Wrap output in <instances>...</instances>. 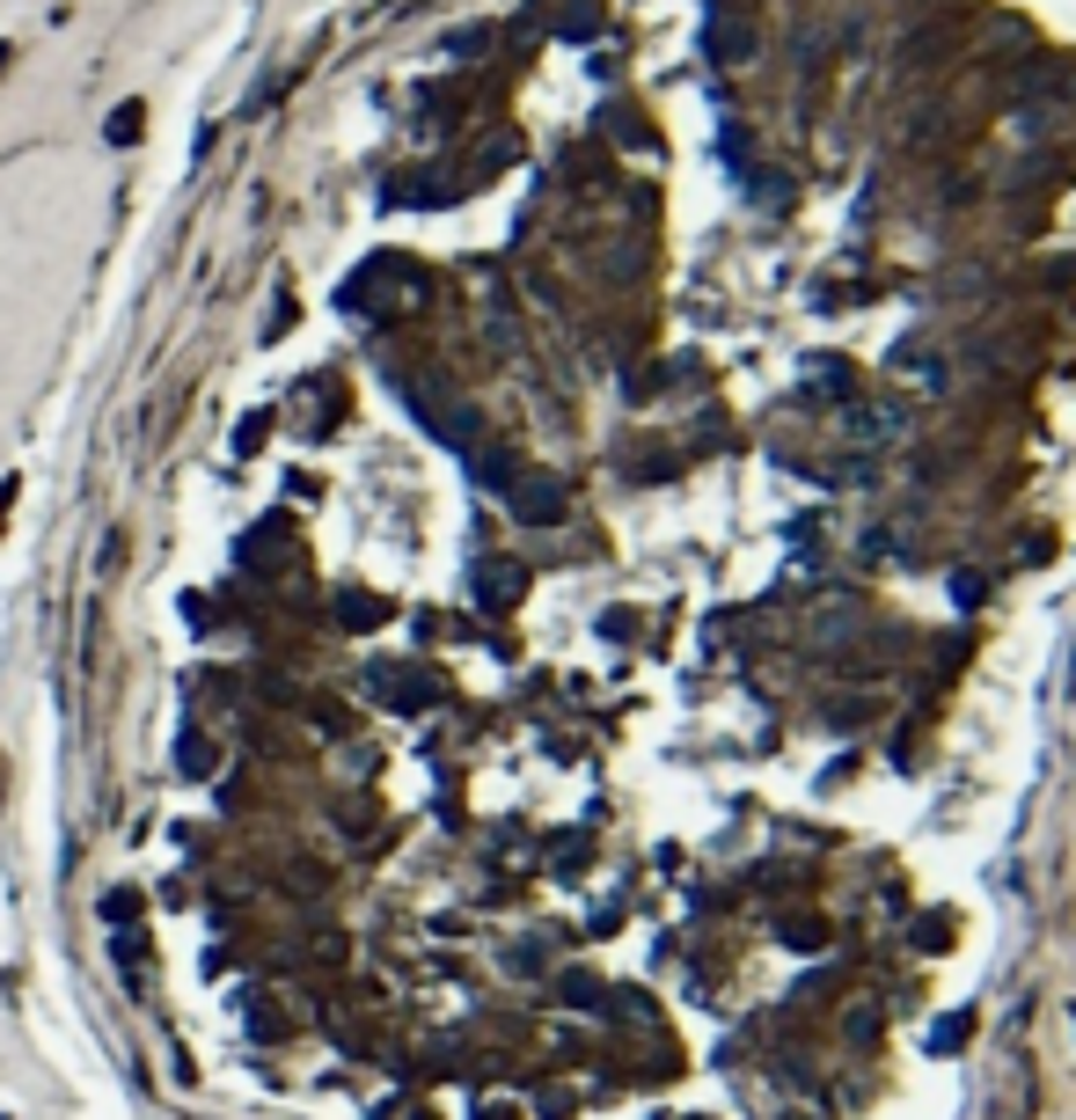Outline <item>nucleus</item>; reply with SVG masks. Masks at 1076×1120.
Returning a JSON list of instances; mask_svg holds the SVG:
<instances>
[{"mask_svg":"<svg viewBox=\"0 0 1076 1120\" xmlns=\"http://www.w3.org/2000/svg\"><path fill=\"white\" fill-rule=\"evenodd\" d=\"M103 915H110V923H132V915H140V894H132V886H124V894H110V901H103Z\"/></svg>","mask_w":1076,"mask_h":1120,"instance_id":"nucleus-2","label":"nucleus"},{"mask_svg":"<svg viewBox=\"0 0 1076 1120\" xmlns=\"http://www.w3.org/2000/svg\"><path fill=\"white\" fill-rule=\"evenodd\" d=\"M176 769H184V777H206V769H213V755H206V740H198V732L176 747Z\"/></svg>","mask_w":1076,"mask_h":1120,"instance_id":"nucleus-1","label":"nucleus"}]
</instances>
